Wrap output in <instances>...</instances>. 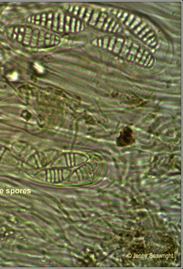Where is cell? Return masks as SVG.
Returning <instances> with one entry per match:
<instances>
[{
    "label": "cell",
    "mask_w": 183,
    "mask_h": 269,
    "mask_svg": "<svg viewBox=\"0 0 183 269\" xmlns=\"http://www.w3.org/2000/svg\"><path fill=\"white\" fill-rule=\"evenodd\" d=\"M26 27L19 26L15 28L13 33V39L17 40L19 43H22Z\"/></svg>",
    "instance_id": "obj_1"
},
{
    "label": "cell",
    "mask_w": 183,
    "mask_h": 269,
    "mask_svg": "<svg viewBox=\"0 0 183 269\" xmlns=\"http://www.w3.org/2000/svg\"><path fill=\"white\" fill-rule=\"evenodd\" d=\"M32 28L30 27H26L25 32L24 36L23 39L22 44L24 46H29L30 45L31 37L32 35Z\"/></svg>",
    "instance_id": "obj_2"
},
{
    "label": "cell",
    "mask_w": 183,
    "mask_h": 269,
    "mask_svg": "<svg viewBox=\"0 0 183 269\" xmlns=\"http://www.w3.org/2000/svg\"><path fill=\"white\" fill-rule=\"evenodd\" d=\"M39 32H40V31L37 28H35L32 31V35L31 42H30V46H31V47L34 48V47H37Z\"/></svg>",
    "instance_id": "obj_3"
},
{
    "label": "cell",
    "mask_w": 183,
    "mask_h": 269,
    "mask_svg": "<svg viewBox=\"0 0 183 269\" xmlns=\"http://www.w3.org/2000/svg\"><path fill=\"white\" fill-rule=\"evenodd\" d=\"M64 19H65V13L62 11H60L59 12V23H58L57 32L62 33L64 31Z\"/></svg>",
    "instance_id": "obj_4"
},
{
    "label": "cell",
    "mask_w": 183,
    "mask_h": 269,
    "mask_svg": "<svg viewBox=\"0 0 183 269\" xmlns=\"http://www.w3.org/2000/svg\"><path fill=\"white\" fill-rule=\"evenodd\" d=\"M54 12L55 11H53L46 12V22L45 28L49 29V30H51V28H52Z\"/></svg>",
    "instance_id": "obj_5"
},
{
    "label": "cell",
    "mask_w": 183,
    "mask_h": 269,
    "mask_svg": "<svg viewBox=\"0 0 183 269\" xmlns=\"http://www.w3.org/2000/svg\"><path fill=\"white\" fill-rule=\"evenodd\" d=\"M72 17L71 15L68 14H65L64 19V31L65 32H70Z\"/></svg>",
    "instance_id": "obj_6"
},
{
    "label": "cell",
    "mask_w": 183,
    "mask_h": 269,
    "mask_svg": "<svg viewBox=\"0 0 183 269\" xmlns=\"http://www.w3.org/2000/svg\"><path fill=\"white\" fill-rule=\"evenodd\" d=\"M59 11H55L53 17L51 30L55 32H57L58 23H59Z\"/></svg>",
    "instance_id": "obj_7"
},
{
    "label": "cell",
    "mask_w": 183,
    "mask_h": 269,
    "mask_svg": "<svg viewBox=\"0 0 183 269\" xmlns=\"http://www.w3.org/2000/svg\"><path fill=\"white\" fill-rule=\"evenodd\" d=\"M45 33L46 32H45L43 30L40 31L37 47H42L44 46L45 36Z\"/></svg>",
    "instance_id": "obj_8"
},
{
    "label": "cell",
    "mask_w": 183,
    "mask_h": 269,
    "mask_svg": "<svg viewBox=\"0 0 183 269\" xmlns=\"http://www.w3.org/2000/svg\"><path fill=\"white\" fill-rule=\"evenodd\" d=\"M51 33L47 32L45 33V36L44 46L45 47H50V38Z\"/></svg>",
    "instance_id": "obj_9"
}]
</instances>
